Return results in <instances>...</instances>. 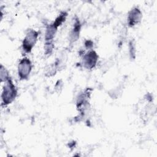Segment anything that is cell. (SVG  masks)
Returning a JSON list of instances; mask_svg holds the SVG:
<instances>
[{"instance_id":"5","label":"cell","mask_w":157,"mask_h":157,"mask_svg":"<svg viewBox=\"0 0 157 157\" xmlns=\"http://www.w3.org/2000/svg\"><path fill=\"white\" fill-rule=\"evenodd\" d=\"M142 14L138 7H134L128 13V23L130 27L134 26L141 21Z\"/></svg>"},{"instance_id":"10","label":"cell","mask_w":157,"mask_h":157,"mask_svg":"<svg viewBox=\"0 0 157 157\" xmlns=\"http://www.w3.org/2000/svg\"><path fill=\"white\" fill-rule=\"evenodd\" d=\"M136 47L134 42L132 41H131L129 43V52L130 55L131 56V58H134L135 57V53H136Z\"/></svg>"},{"instance_id":"6","label":"cell","mask_w":157,"mask_h":157,"mask_svg":"<svg viewBox=\"0 0 157 157\" xmlns=\"http://www.w3.org/2000/svg\"><path fill=\"white\" fill-rule=\"evenodd\" d=\"M58 27L53 23L48 25L46 28V31L45 34V44H53V40L56 33Z\"/></svg>"},{"instance_id":"3","label":"cell","mask_w":157,"mask_h":157,"mask_svg":"<svg viewBox=\"0 0 157 157\" xmlns=\"http://www.w3.org/2000/svg\"><path fill=\"white\" fill-rule=\"evenodd\" d=\"M32 70V63L31 60L25 57L22 58L18 66V77L21 80H26L28 78Z\"/></svg>"},{"instance_id":"1","label":"cell","mask_w":157,"mask_h":157,"mask_svg":"<svg viewBox=\"0 0 157 157\" xmlns=\"http://www.w3.org/2000/svg\"><path fill=\"white\" fill-rule=\"evenodd\" d=\"M17 95V90L13 84L11 78L10 77L5 82L2 92V105H7L12 103L15 99Z\"/></svg>"},{"instance_id":"4","label":"cell","mask_w":157,"mask_h":157,"mask_svg":"<svg viewBox=\"0 0 157 157\" xmlns=\"http://www.w3.org/2000/svg\"><path fill=\"white\" fill-rule=\"evenodd\" d=\"M98 55L94 50H90L83 55L82 58V64L84 67L88 69H93L98 61Z\"/></svg>"},{"instance_id":"9","label":"cell","mask_w":157,"mask_h":157,"mask_svg":"<svg viewBox=\"0 0 157 157\" xmlns=\"http://www.w3.org/2000/svg\"><path fill=\"white\" fill-rule=\"evenodd\" d=\"M0 75H1V82H6L7 80L10 77L9 75V73L6 69L2 66H1L0 69Z\"/></svg>"},{"instance_id":"8","label":"cell","mask_w":157,"mask_h":157,"mask_svg":"<svg viewBox=\"0 0 157 157\" xmlns=\"http://www.w3.org/2000/svg\"><path fill=\"white\" fill-rule=\"evenodd\" d=\"M67 15V13L66 12H61L59 16L55 19V21L53 23L56 26H57L58 28L61 26L66 20V17Z\"/></svg>"},{"instance_id":"11","label":"cell","mask_w":157,"mask_h":157,"mask_svg":"<svg viewBox=\"0 0 157 157\" xmlns=\"http://www.w3.org/2000/svg\"><path fill=\"white\" fill-rule=\"evenodd\" d=\"M85 47L88 48H90L93 46V42L91 40H86L85 43Z\"/></svg>"},{"instance_id":"2","label":"cell","mask_w":157,"mask_h":157,"mask_svg":"<svg viewBox=\"0 0 157 157\" xmlns=\"http://www.w3.org/2000/svg\"><path fill=\"white\" fill-rule=\"evenodd\" d=\"M39 36V32L30 29L27 32L22 42V48L26 53H30L34 47Z\"/></svg>"},{"instance_id":"7","label":"cell","mask_w":157,"mask_h":157,"mask_svg":"<svg viewBox=\"0 0 157 157\" xmlns=\"http://www.w3.org/2000/svg\"><path fill=\"white\" fill-rule=\"evenodd\" d=\"M81 29V24L78 18L75 20L73 28L70 34V42L71 43L75 42L79 38V34Z\"/></svg>"}]
</instances>
